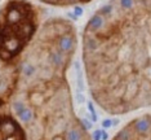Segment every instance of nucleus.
Instances as JSON below:
<instances>
[{
  "instance_id": "20e7f679",
  "label": "nucleus",
  "mask_w": 151,
  "mask_h": 140,
  "mask_svg": "<svg viewBox=\"0 0 151 140\" xmlns=\"http://www.w3.org/2000/svg\"><path fill=\"white\" fill-rule=\"evenodd\" d=\"M111 140H151V113L133 118Z\"/></svg>"
},
{
  "instance_id": "f257e3e1",
  "label": "nucleus",
  "mask_w": 151,
  "mask_h": 140,
  "mask_svg": "<svg viewBox=\"0 0 151 140\" xmlns=\"http://www.w3.org/2000/svg\"><path fill=\"white\" fill-rule=\"evenodd\" d=\"M89 94L110 115L151 108V0H110L87 22Z\"/></svg>"
},
{
  "instance_id": "f03ea898",
  "label": "nucleus",
  "mask_w": 151,
  "mask_h": 140,
  "mask_svg": "<svg viewBox=\"0 0 151 140\" xmlns=\"http://www.w3.org/2000/svg\"><path fill=\"white\" fill-rule=\"evenodd\" d=\"M76 43L73 22L52 18L19 65L12 108L29 140H92L75 112L67 79Z\"/></svg>"
},
{
  "instance_id": "7ed1b4c3",
  "label": "nucleus",
  "mask_w": 151,
  "mask_h": 140,
  "mask_svg": "<svg viewBox=\"0 0 151 140\" xmlns=\"http://www.w3.org/2000/svg\"><path fill=\"white\" fill-rule=\"evenodd\" d=\"M37 16L26 1H11L0 17V60L9 62L32 38Z\"/></svg>"
},
{
  "instance_id": "39448f33",
  "label": "nucleus",
  "mask_w": 151,
  "mask_h": 140,
  "mask_svg": "<svg viewBox=\"0 0 151 140\" xmlns=\"http://www.w3.org/2000/svg\"><path fill=\"white\" fill-rule=\"evenodd\" d=\"M0 140H26L21 126L11 115H0Z\"/></svg>"
}]
</instances>
